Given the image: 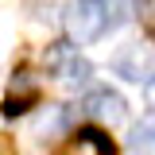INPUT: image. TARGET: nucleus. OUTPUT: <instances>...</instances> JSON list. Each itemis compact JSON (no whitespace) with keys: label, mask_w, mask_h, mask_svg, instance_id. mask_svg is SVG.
Here are the masks:
<instances>
[{"label":"nucleus","mask_w":155,"mask_h":155,"mask_svg":"<svg viewBox=\"0 0 155 155\" xmlns=\"http://www.w3.org/2000/svg\"><path fill=\"white\" fill-rule=\"evenodd\" d=\"M0 155H16V147H12V140H4V136H0Z\"/></svg>","instance_id":"9"},{"label":"nucleus","mask_w":155,"mask_h":155,"mask_svg":"<svg viewBox=\"0 0 155 155\" xmlns=\"http://www.w3.org/2000/svg\"><path fill=\"white\" fill-rule=\"evenodd\" d=\"M85 113L93 120H105V124H120L124 113H128V105H124V97L116 89H93L85 97Z\"/></svg>","instance_id":"3"},{"label":"nucleus","mask_w":155,"mask_h":155,"mask_svg":"<svg viewBox=\"0 0 155 155\" xmlns=\"http://www.w3.org/2000/svg\"><path fill=\"white\" fill-rule=\"evenodd\" d=\"M66 27L78 43H97L109 27V8L105 0H74L66 8Z\"/></svg>","instance_id":"1"},{"label":"nucleus","mask_w":155,"mask_h":155,"mask_svg":"<svg viewBox=\"0 0 155 155\" xmlns=\"http://www.w3.org/2000/svg\"><path fill=\"white\" fill-rule=\"evenodd\" d=\"M143 93H147V105H155V74L147 78V85H143Z\"/></svg>","instance_id":"8"},{"label":"nucleus","mask_w":155,"mask_h":155,"mask_svg":"<svg viewBox=\"0 0 155 155\" xmlns=\"http://www.w3.org/2000/svg\"><path fill=\"white\" fill-rule=\"evenodd\" d=\"M62 78H66V85H70V89H85V85H89V78H93V66H89L85 58L70 54L66 62H62Z\"/></svg>","instance_id":"5"},{"label":"nucleus","mask_w":155,"mask_h":155,"mask_svg":"<svg viewBox=\"0 0 155 155\" xmlns=\"http://www.w3.org/2000/svg\"><path fill=\"white\" fill-rule=\"evenodd\" d=\"M105 8H109V27H116V23H128V16H132V4L128 0H105Z\"/></svg>","instance_id":"7"},{"label":"nucleus","mask_w":155,"mask_h":155,"mask_svg":"<svg viewBox=\"0 0 155 155\" xmlns=\"http://www.w3.org/2000/svg\"><path fill=\"white\" fill-rule=\"evenodd\" d=\"M113 74L124 78V81H147L155 74V51L151 47H140V43L116 51L113 54Z\"/></svg>","instance_id":"2"},{"label":"nucleus","mask_w":155,"mask_h":155,"mask_svg":"<svg viewBox=\"0 0 155 155\" xmlns=\"http://www.w3.org/2000/svg\"><path fill=\"white\" fill-rule=\"evenodd\" d=\"M128 143L136 155H155V120H140L128 132Z\"/></svg>","instance_id":"6"},{"label":"nucleus","mask_w":155,"mask_h":155,"mask_svg":"<svg viewBox=\"0 0 155 155\" xmlns=\"http://www.w3.org/2000/svg\"><path fill=\"white\" fill-rule=\"evenodd\" d=\"M62 155H113V140L105 132H97V128H85V132H78L66 143Z\"/></svg>","instance_id":"4"}]
</instances>
